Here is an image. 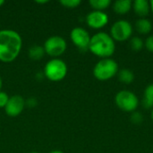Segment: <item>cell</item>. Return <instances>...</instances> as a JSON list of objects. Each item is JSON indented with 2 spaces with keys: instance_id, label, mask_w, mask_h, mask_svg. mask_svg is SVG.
<instances>
[{
  "instance_id": "obj_27",
  "label": "cell",
  "mask_w": 153,
  "mask_h": 153,
  "mask_svg": "<svg viewBox=\"0 0 153 153\" xmlns=\"http://www.w3.org/2000/svg\"><path fill=\"white\" fill-rule=\"evenodd\" d=\"M151 118H152V120L153 122V108L152 109V111H151Z\"/></svg>"
},
{
  "instance_id": "obj_2",
  "label": "cell",
  "mask_w": 153,
  "mask_h": 153,
  "mask_svg": "<svg viewBox=\"0 0 153 153\" xmlns=\"http://www.w3.org/2000/svg\"><path fill=\"white\" fill-rule=\"evenodd\" d=\"M89 50L100 59L110 58L116 51V43L108 33L99 31L91 37Z\"/></svg>"
},
{
  "instance_id": "obj_10",
  "label": "cell",
  "mask_w": 153,
  "mask_h": 153,
  "mask_svg": "<svg viewBox=\"0 0 153 153\" xmlns=\"http://www.w3.org/2000/svg\"><path fill=\"white\" fill-rule=\"evenodd\" d=\"M26 105L25 100L20 95H13L9 98V100L4 107V111L11 117H18L24 109Z\"/></svg>"
},
{
  "instance_id": "obj_3",
  "label": "cell",
  "mask_w": 153,
  "mask_h": 153,
  "mask_svg": "<svg viewBox=\"0 0 153 153\" xmlns=\"http://www.w3.org/2000/svg\"><path fill=\"white\" fill-rule=\"evenodd\" d=\"M118 64L112 58H103L96 63L93 67L94 77L100 82H107L117 75Z\"/></svg>"
},
{
  "instance_id": "obj_16",
  "label": "cell",
  "mask_w": 153,
  "mask_h": 153,
  "mask_svg": "<svg viewBox=\"0 0 153 153\" xmlns=\"http://www.w3.org/2000/svg\"><path fill=\"white\" fill-rule=\"evenodd\" d=\"M45 55L44 48L39 45H33L28 50V56L32 60H40Z\"/></svg>"
},
{
  "instance_id": "obj_15",
  "label": "cell",
  "mask_w": 153,
  "mask_h": 153,
  "mask_svg": "<svg viewBox=\"0 0 153 153\" xmlns=\"http://www.w3.org/2000/svg\"><path fill=\"white\" fill-rule=\"evenodd\" d=\"M118 81L124 84H130L134 81V74L131 69L123 68L117 73Z\"/></svg>"
},
{
  "instance_id": "obj_20",
  "label": "cell",
  "mask_w": 153,
  "mask_h": 153,
  "mask_svg": "<svg viewBox=\"0 0 153 153\" xmlns=\"http://www.w3.org/2000/svg\"><path fill=\"white\" fill-rule=\"evenodd\" d=\"M130 120L133 124L134 125H140L143 123V117L142 115V113L140 112H137V111H134L131 114L130 116Z\"/></svg>"
},
{
  "instance_id": "obj_7",
  "label": "cell",
  "mask_w": 153,
  "mask_h": 153,
  "mask_svg": "<svg viewBox=\"0 0 153 153\" xmlns=\"http://www.w3.org/2000/svg\"><path fill=\"white\" fill-rule=\"evenodd\" d=\"M43 48L47 55L54 58H57V56H60L65 52L67 43L63 37L53 35L46 39Z\"/></svg>"
},
{
  "instance_id": "obj_19",
  "label": "cell",
  "mask_w": 153,
  "mask_h": 153,
  "mask_svg": "<svg viewBox=\"0 0 153 153\" xmlns=\"http://www.w3.org/2000/svg\"><path fill=\"white\" fill-rule=\"evenodd\" d=\"M63 6L66 8H76L82 3L81 0H61L59 2Z\"/></svg>"
},
{
  "instance_id": "obj_24",
  "label": "cell",
  "mask_w": 153,
  "mask_h": 153,
  "mask_svg": "<svg viewBox=\"0 0 153 153\" xmlns=\"http://www.w3.org/2000/svg\"><path fill=\"white\" fill-rule=\"evenodd\" d=\"M36 3L38 4H46V3H48V0H44V1H36Z\"/></svg>"
},
{
  "instance_id": "obj_22",
  "label": "cell",
  "mask_w": 153,
  "mask_h": 153,
  "mask_svg": "<svg viewBox=\"0 0 153 153\" xmlns=\"http://www.w3.org/2000/svg\"><path fill=\"white\" fill-rule=\"evenodd\" d=\"M9 96L7 95V93H5L4 91H0V108H4L6 106L8 100H9Z\"/></svg>"
},
{
  "instance_id": "obj_17",
  "label": "cell",
  "mask_w": 153,
  "mask_h": 153,
  "mask_svg": "<svg viewBox=\"0 0 153 153\" xmlns=\"http://www.w3.org/2000/svg\"><path fill=\"white\" fill-rule=\"evenodd\" d=\"M89 4L93 10L104 12V10L108 9L110 6L111 1L110 0H90Z\"/></svg>"
},
{
  "instance_id": "obj_12",
  "label": "cell",
  "mask_w": 153,
  "mask_h": 153,
  "mask_svg": "<svg viewBox=\"0 0 153 153\" xmlns=\"http://www.w3.org/2000/svg\"><path fill=\"white\" fill-rule=\"evenodd\" d=\"M113 11L119 15H125L128 13L133 6L131 0H117L113 4Z\"/></svg>"
},
{
  "instance_id": "obj_8",
  "label": "cell",
  "mask_w": 153,
  "mask_h": 153,
  "mask_svg": "<svg viewBox=\"0 0 153 153\" xmlns=\"http://www.w3.org/2000/svg\"><path fill=\"white\" fill-rule=\"evenodd\" d=\"M91 37L90 33L82 27H74L70 32V39L72 42L81 51L89 50Z\"/></svg>"
},
{
  "instance_id": "obj_11",
  "label": "cell",
  "mask_w": 153,
  "mask_h": 153,
  "mask_svg": "<svg viewBox=\"0 0 153 153\" xmlns=\"http://www.w3.org/2000/svg\"><path fill=\"white\" fill-rule=\"evenodd\" d=\"M132 9L139 18H146L151 13V4L147 0H135L133 2Z\"/></svg>"
},
{
  "instance_id": "obj_6",
  "label": "cell",
  "mask_w": 153,
  "mask_h": 153,
  "mask_svg": "<svg viewBox=\"0 0 153 153\" xmlns=\"http://www.w3.org/2000/svg\"><path fill=\"white\" fill-rule=\"evenodd\" d=\"M133 25L127 20H118L115 22L109 31V35L115 41L124 42L133 37Z\"/></svg>"
},
{
  "instance_id": "obj_28",
  "label": "cell",
  "mask_w": 153,
  "mask_h": 153,
  "mask_svg": "<svg viewBox=\"0 0 153 153\" xmlns=\"http://www.w3.org/2000/svg\"><path fill=\"white\" fill-rule=\"evenodd\" d=\"M4 4V0H0V6H2Z\"/></svg>"
},
{
  "instance_id": "obj_4",
  "label": "cell",
  "mask_w": 153,
  "mask_h": 153,
  "mask_svg": "<svg viewBox=\"0 0 153 153\" xmlns=\"http://www.w3.org/2000/svg\"><path fill=\"white\" fill-rule=\"evenodd\" d=\"M68 67L66 63L60 58H52L48 60L44 67L45 77L51 82H60L67 74Z\"/></svg>"
},
{
  "instance_id": "obj_26",
  "label": "cell",
  "mask_w": 153,
  "mask_h": 153,
  "mask_svg": "<svg viewBox=\"0 0 153 153\" xmlns=\"http://www.w3.org/2000/svg\"><path fill=\"white\" fill-rule=\"evenodd\" d=\"M2 86H3V81H2V78H1V76H0V91H1Z\"/></svg>"
},
{
  "instance_id": "obj_13",
  "label": "cell",
  "mask_w": 153,
  "mask_h": 153,
  "mask_svg": "<svg viewBox=\"0 0 153 153\" xmlns=\"http://www.w3.org/2000/svg\"><path fill=\"white\" fill-rule=\"evenodd\" d=\"M134 28L141 35H148L152 30V22L147 18H139L135 22Z\"/></svg>"
},
{
  "instance_id": "obj_23",
  "label": "cell",
  "mask_w": 153,
  "mask_h": 153,
  "mask_svg": "<svg viewBox=\"0 0 153 153\" xmlns=\"http://www.w3.org/2000/svg\"><path fill=\"white\" fill-rule=\"evenodd\" d=\"M49 153H64L62 151H59V150H54L52 152H50Z\"/></svg>"
},
{
  "instance_id": "obj_29",
  "label": "cell",
  "mask_w": 153,
  "mask_h": 153,
  "mask_svg": "<svg viewBox=\"0 0 153 153\" xmlns=\"http://www.w3.org/2000/svg\"><path fill=\"white\" fill-rule=\"evenodd\" d=\"M30 153H39V152H31Z\"/></svg>"
},
{
  "instance_id": "obj_14",
  "label": "cell",
  "mask_w": 153,
  "mask_h": 153,
  "mask_svg": "<svg viewBox=\"0 0 153 153\" xmlns=\"http://www.w3.org/2000/svg\"><path fill=\"white\" fill-rule=\"evenodd\" d=\"M142 104L144 108H153V83L149 84L143 91V98Z\"/></svg>"
},
{
  "instance_id": "obj_18",
  "label": "cell",
  "mask_w": 153,
  "mask_h": 153,
  "mask_svg": "<svg viewBox=\"0 0 153 153\" xmlns=\"http://www.w3.org/2000/svg\"><path fill=\"white\" fill-rule=\"evenodd\" d=\"M129 45H130V48L133 51L139 52V51L143 50V48H144V40H143L142 38L137 37V36L132 37L130 39Z\"/></svg>"
},
{
  "instance_id": "obj_21",
  "label": "cell",
  "mask_w": 153,
  "mask_h": 153,
  "mask_svg": "<svg viewBox=\"0 0 153 153\" xmlns=\"http://www.w3.org/2000/svg\"><path fill=\"white\" fill-rule=\"evenodd\" d=\"M144 48L151 53H153V34L148 36L144 40Z\"/></svg>"
},
{
  "instance_id": "obj_1",
  "label": "cell",
  "mask_w": 153,
  "mask_h": 153,
  "mask_svg": "<svg viewBox=\"0 0 153 153\" xmlns=\"http://www.w3.org/2000/svg\"><path fill=\"white\" fill-rule=\"evenodd\" d=\"M22 48V36L10 29L0 30V61L13 62L17 58Z\"/></svg>"
},
{
  "instance_id": "obj_25",
  "label": "cell",
  "mask_w": 153,
  "mask_h": 153,
  "mask_svg": "<svg viewBox=\"0 0 153 153\" xmlns=\"http://www.w3.org/2000/svg\"><path fill=\"white\" fill-rule=\"evenodd\" d=\"M150 4H151V12L153 14V0L150 1Z\"/></svg>"
},
{
  "instance_id": "obj_5",
  "label": "cell",
  "mask_w": 153,
  "mask_h": 153,
  "mask_svg": "<svg viewBox=\"0 0 153 153\" xmlns=\"http://www.w3.org/2000/svg\"><path fill=\"white\" fill-rule=\"evenodd\" d=\"M139 99L134 92L129 90H122L115 96V104L122 111L133 113L139 106Z\"/></svg>"
},
{
  "instance_id": "obj_9",
  "label": "cell",
  "mask_w": 153,
  "mask_h": 153,
  "mask_svg": "<svg viewBox=\"0 0 153 153\" xmlns=\"http://www.w3.org/2000/svg\"><path fill=\"white\" fill-rule=\"evenodd\" d=\"M109 21L108 15L103 11H91L86 16L87 25L93 30H100L104 28Z\"/></svg>"
}]
</instances>
